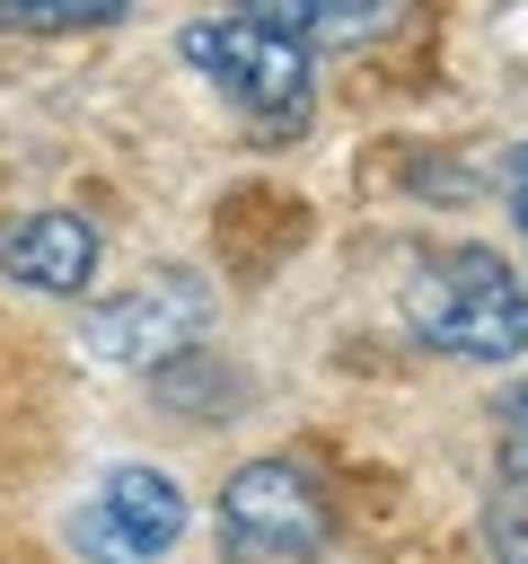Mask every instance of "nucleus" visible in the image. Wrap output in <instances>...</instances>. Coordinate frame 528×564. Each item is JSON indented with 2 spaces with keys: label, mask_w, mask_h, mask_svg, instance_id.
I'll return each mask as SVG.
<instances>
[{
  "label": "nucleus",
  "mask_w": 528,
  "mask_h": 564,
  "mask_svg": "<svg viewBox=\"0 0 528 564\" xmlns=\"http://www.w3.org/2000/svg\"><path fill=\"white\" fill-rule=\"evenodd\" d=\"M396 300H405V326L449 361H519L528 352V282L493 247H431Z\"/></svg>",
  "instance_id": "obj_1"
},
{
  "label": "nucleus",
  "mask_w": 528,
  "mask_h": 564,
  "mask_svg": "<svg viewBox=\"0 0 528 564\" xmlns=\"http://www.w3.org/2000/svg\"><path fill=\"white\" fill-rule=\"evenodd\" d=\"M176 53L255 123V141H290L317 106V44L290 35V26H264V18H185L176 26Z\"/></svg>",
  "instance_id": "obj_2"
},
{
  "label": "nucleus",
  "mask_w": 528,
  "mask_h": 564,
  "mask_svg": "<svg viewBox=\"0 0 528 564\" xmlns=\"http://www.w3.org/2000/svg\"><path fill=\"white\" fill-rule=\"evenodd\" d=\"M334 546V502L299 458H246L220 485V555L229 564H317Z\"/></svg>",
  "instance_id": "obj_3"
},
{
  "label": "nucleus",
  "mask_w": 528,
  "mask_h": 564,
  "mask_svg": "<svg viewBox=\"0 0 528 564\" xmlns=\"http://www.w3.org/2000/svg\"><path fill=\"white\" fill-rule=\"evenodd\" d=\"M185 538V485L167 467H106L79 502H70V546L88 564H167Z\"/></svg>",
  "instance_id": "obj_4"
},
{
  "label": "nucleus",
  "mask_w": 528,
  "mask_h": 564,
  "mask_svg": "<svg viewBox=\"0 0 528 564\" xmlns=\"http://www.w3.org/2000/svg\"><path fill=\"white\" fill-rule=\"evenodd\" d=\"M211 335V282L202 273H150L132 282L123 300L88 308V352L123 361V370H167V361H194V344Z\"/></svg>",
  "instance_id": "obj_5"
},
{
  "label": "nucleus",
  "mask_w": 528,
  "mask_h": 564,
  "mask_svg": "<svg viewBox=\"0 0 528 564\" xmlns=\"http://www.w3.org/2000/svg\"><path fill=\"white\" fill-rule=\"evenodd\" d=\"M97 256H106V238H97V220L70 212V203L18 212V220L0 229V273L26 282V291H44V300H79V291L97 282Z\"/></svg>",
  "instance_id": "obj_6"
},
{
  "label": "nucleus",
  "mask_w": 528,
  "mask_h": 564,
  "mask_svg": "<svg viewBox=\"0 0 528 564\" xmlns=\"http://www.w3.org/2000/svg\"><path fill=\"white\" fill-rule=\"evenodd\" d=\"M132 0H0V26L9 35H97L114 26Z\"/></svg>",
  "instance_id": "obj_7"
},
{
  "label": "nucleus",
  "mask_w": 528,
  "mask_h": 564,
  "mask_svg": "<svg viewBox=\"0 0 528 564\" xmlns=\"http://www.w3.org/2000/svg\"><path fill=\"white\" fill-rule=\"evenodd\" d=\"M493 449H502V476H510V485H528V379L493 405Z\"/></svg>",
  "instance_id": "obj_8"
},
{
  "label": "nucleus",
  "mask_w": 528,
  "mask_h": 564,
  "mask_svg": "<svg viewBox=\"0 0 528 564\" xmlns=\"http://www.w3.org/2000/svg\"><path fill=\"white\" fill-rule=\"evenodd\" d=\"M229 9H238V18H264V26H290V35L317 44V26H326L334 0H229Z\"/></svg>",
  "instance_id": "obj_9"
},
{
  "label": "nucleus",
  "mask_w": 528,
  "mask_h": 564,
  "mask_svg": "<svg viewBox=\"0 0 528 564\" xmlns=\"http://www.w3.org/2000/svg\"><path fill=\"white\" fill-rule=\"evenodd\" d=\"M484 529H493V555H502V564H528V520H519V502H510V494L493 502V520H484Z\"/></svg>",
  "instance_id": "obj_10"
},
{
  "label": "nucleus",
  "mask_w": 528,
  "mask_h": 564,
  "mask_svg": "<svg viewBox=\"0 0 528 564\" xmlns=\"http://www.w3.org/2000/svg\"><path fill=\"white\" fill-rule=\"evenodd\" d=\"M502 203H510V220H519V238H528V141L502 150Z\"/></svg>",
  "instance_id": "obj_11"
}]
</instances>
